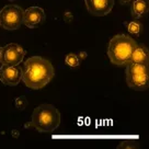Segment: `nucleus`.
I'll return each mask as SVG.
<instances>
[{"label":"nucleus","mask_w":149,"mask_h":149,"mask_svg":"<svg viewBox=\"0 0 149 149\" xmlns=\"http://www.w3.org/2000/svg\"><path fill=\"white\" fill-rule=\"evenodd\" d=\"M22 81L33 90H40L49 84L55 70L49 61L41 56H32L24 61L22 66Z\"/></svg>","instance_id":"nucleus-1"},{"label":"nucleus","mask_w":149,"mask_h":149,"mask_svg":"<svg viewBox=\"0 0 149 149\" xmlns=\"http://www.w3.org/2000/svg\"><path fill=\"white\" fill-rule=\"evenodd\" d=\"M61 115L53 104H41L32 113L31 121L24 124L28 130H36L40 133H52L61 125Z\"/></svg>","instance_id":"nucleus-2"},{"label":"nucleus","mask_w":149,"mask_h":149,"mask_svg":"<svg viewBox=\"0 0 149 149\" xmlns=\"http://www.w3.org/2000/svg\"><path fill=\"white\" fill-rule=\"evenodd\" d=\"M135 40L127 36L125 34H117L112 37L109 47H107V56L112 64L116 66H124L128 63L130 54L135 48Z\"/></svg>","instance_id":"nucleus-3"},{"label":"nucleus","mask_w":149,"mask_h":149,"mask_svg":"<svg viewBox=\"0 0 149 149\" xmlns=\"http://www.w3.org/2000/svg\"><path fill=\"white\" fill-rule=\"evenodd\" d=\"M126 82L130 89L135 91H145L149 87V74L148 66L135 64V63H126Z\"/></svg>","instance_id":"nucleus-4"},{"label":"nucleus","mask_w":149,"mask_h":149,"mask_svg":"<svg viewBox=\"0 0 149 149\" xmlns=\"http://www.w3.org/2000/svg\"><path fill=\"white\" fill-rule=\"evenodd\" d=\"M24 10L17 5L5 6L0 10V26L7 31L18 30L23 24Z\"/></svg>","instance_id":"nucleus-5"},{"label":"nucleus","mask_w":149,"mask_h":149,"mask_svg":"<svg viewBox=\"0 0 149 149\" xmlns=\"http://www.w3.org/2000/svg\"><path fill=\"white\" fill-rule=\"evenodd\" d=\"M25 56V49L17 43H10L2 47L1 52V64L9 66L20 65Z\"/></svg>","instance_id":"nucleus-6"},{"label":"nucleus","mask_w":149,"mask_h":149,"mask_svg":"<svg viewBox=\"0 0 149 149\" xmlns=\"http://www.w3.org/2000/svg\"><path fill=\"white\" fill-rule=\"evenodd\" d=\"M22 79V69L18 66H9L1 64L0 81L7 87H15Z\"/></svg>","instance_id":"nucleus-7"},{"label":"nucleus","mask_w":149,"mask_h":149,"mask_svg":"<svg viewBox=\"0 0 149 149\" xmlns=\"http://www.w3.org/2000/svg\"><path fill=\"white\" fill-rule=\"evenodd\" d=\"M46 20L45 11L41 7L32 6L24 10L23 13V24L29 29H35L42 25Z\"/></svg>","instance_id":"nucleus-8"},{"label":"nucleus","mask_w":149,"mask_h":149,"mask_svg":"<svg viewBox=\"0 0 149 149\" xmlns=\"http://www.w3.org/2000/svg\"><path fill=\"white\" fill-rule=\"evenodd\" d=\"M114 0H84L88 12L95 17H105L114 7Z\"/></svg>","instance_id":"nucleus-9"},{"label":"nucleus","mask_w":149,"mask_h":149,"mask_svg":"<svg viewBox=\"0 0 149 149\" xmlns=\"http://www.w3.org/2000/svg\"><path fill=\"white\" fill-rule=\"evenodd\" d=\"M130 63L141 64V65L148 66L149 64V53L147 47L144 44H136L135 48L133 49L130 57L128 59Z\"/></svg>","instance_id":"nucleus-10"},{"label":"nucleus","mask_w":149,"mask_h":149,"mask_svg":"<svg viewBox=\"0 0 149 149\" xmlns=\"http://www.w3.org/2000/svg\"><path fill=\"white\" fill-rule=\"evenodd\" d=\"M148 0H133L130 5V12L135 19H140L148 12Z\"/></svg>","instance_id":"nucleus-11"},{"label":"nucleus","mask_w":149,"mask_h":149,"mask_svg":"<svg viewBox=\"0 0 149 149\" xmlns=\"http://www.w3.org/2000/svg\"><path fill=\"white\" fill-rule=\"evenodd\" d=\"M80 63H81V59L79 58V56L74 53H70V54H67L65 57V64L67 67H69L71 69H74L77 67H79Z\"/></svg>","instance_id":"nucleus-12"},{"label":"nucleus","mask_w":149,"mask_h":149,"mask_svg":"<svg viewBox=\"0 0 149 149\" xmlns=\"http://www.w3.org/2000/svg\"><path fill=\"white\" fill-rule=\"evenodd\" d=\"M126 28H127V31L130 33V34H133V35H136V36H138L141 32V24L137 21V20H133V21H130L128 23L126 24Z\"/></svg>","instance_id":"nucleus-13"},{"label":"nucleus","mask_w":149,"mask_h":149,"mask_svg":"<svg viewBox=\"0 0 149 149\" xmlns=\"http://www.w3.org/2000/svg\"><path fill=\"white\" fill-rule=\"evenodd\" d=\"M14 105H15V107H17L18 110H20V111L24 110L25 107H28V99H26V97L21 95V97L15 98V100H14Z\"/></svg>","instance_id":"nucleus-14"},{"label":"nucleus","mask_w":149,"mask_h":149,"mask_svg":"<svg viewBox=\"0 0 149 149\" xmlns=\"http://www.w3.org/2000/svg\"><path fill=\"white\" fill-rule=\"evenodd\" d=\"M138 145V141L135 139H123L117 145V148H135Z\"/></svg>","instance_id":"nucleus-15"},{"label":"nucleus","mask_w":149,"mask_h":149,"mask_svg":"<svg viewBox=\"0 0 149 149\" xmlns=\"http://www.w3.org/2000/svg\"><path fill=\"white\" fill-rule=\"evenodd\" d=\"M77 55L79 56L80 59H84V58H86V56H87V54H86V53H79V54H77Z\"/></svg>","instance_id":"nucleus-16"},{"label":"nucleus","mask_w":149,"mask_h":149,"mask_svg":"<svg viewBox=\"0 0 149 149\" xmlns=\"http://www.w3.org/2000/svg\"><path fill=\"white\" fill-rule=\"evenodd\" d=\"M130 0H121V3L122 5H127V3H130Z\"/></svg>","instance_id":"nucleus-17"},{"label":"nucleus","mask_w":149,"mask_h":149,"mask_svg":"<svg viewBox=\"0 0 149 149\" xmlns=\"http://www.w3.org/2000/svg\"><path fill=\"white\" fill-rule=\"evenodd\" d=\"M1 52H2V47L0 46V64H1Z\"/></svg>","instance_id":"nucleus-18"},{"label":"nucleus","mask_w":149,"mask_h":149,"mask_svg":"<svg viewBox=\"0 0 149 149\" xmlns=\"http://www.w3.org/2000/svg\"><path fill=\"white\" fill-rule=\"evenodd\" d=\"M9 1H14V0H9Z\"/></svg>","instance_id":"nucleus-19"}]
</instances>
